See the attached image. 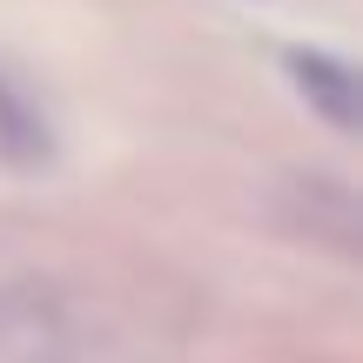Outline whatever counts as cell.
<instances>
[{
  "instance_id": "cell-1",
  "label": "cell",
  "mask_w": 363,
  "mask_h": 363,
  "mask_svg": "<svg viewBox=\"0 0 363 363\" xmlns=\"http://www.w3.org/2000/svg\"><path fill=\"white\" fill-rule=\"evenodd\" d=\"M289 74L303 81V94H310L337 128H350V121H357V81H350V67H337L330 54H296Z\"/></svg>"
}]
</instances>
